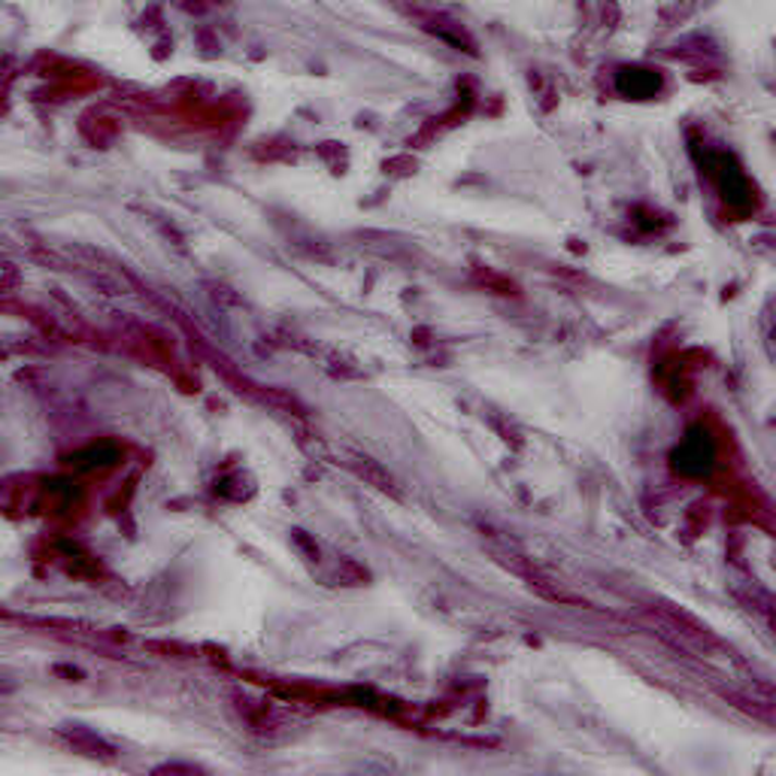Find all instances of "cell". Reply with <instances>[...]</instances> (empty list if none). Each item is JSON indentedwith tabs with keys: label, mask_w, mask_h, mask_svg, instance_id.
Listing matches in <instances>:
<instances>
[{
	"label": "cell",
	"mask_w": 776,
	"mask_h": 776,
	"mask_svg": "<svg viewBox=\"0 0 776 776\" xmlns=\"http://www.w3.org/2000/svg\"><path fill=\"white\" fill-rule=\"evenodd\" d=\"M701 170L706 173V180L716 185L722 204L737 215H749L755 210V188L749 183L747 170L740 168L731 152L725 149H704L701 152Z\"/></svg>",
	"instance_id": "6da1fadb"
},
{
	"label": "cell",
	"mask_w": 776,
	"mask_h": 776,
	"mask_svg": "<svg viewBox=\"0 0 776 776\" xmlns=\"http://www.w3.org/2000/svg\"><path fill=\"white\" fill-rule=\"evenodd\" d=\"M716 465V440L706 428H692L674 452V467L686 477H706Z\"/></svg>",
	"instance_id": "7a4b0ae2"
},
{
	"label": "cell",
	"mask_w": 776,
	"mask_h": 776,
	"mask_svg": "<svg viewBox=\"0 0 776 776\" xmlns=\"http://www.w3.org/2000/svg\"><path fill=\"white\" fill-rule=\"evenodd\" d=\"M662 73L650 71V67H621L616 73V91L621 98L631 100H650L662 91Z\"/></svg>",
	"instance_id": "3957f363"
},
{
	"label": "cell",
	"mask_w": 776,
	"mask_h": 776,
	"mask_svg": "<svg viewBox=\"0 0 776 776\" xmlns=\"http://www.w3.org/2000/svg\"><path fill=\"white\" fill-rule=\"evenodd\" d=\"M58 735L67 740V747L73 749V752H79V755H85V759H100V762H113L115 759V749L103 740L100 735H95V731H88V728H79V725H64Z\"/></svg>",
	"instance_id": "277c9868"
},
{
	"label": "cell",
	"mask_w": 776,
	"mask_h": 776,
	"mask_svg": "<svg viewBox=\"0 0 776 776\" xmlns=\"http://www.w3.org/2000/svg\"><path fill=\"white\" fill-rule=\"evenodd\" d=\"M149 776H212V774L207 771V767H200V764H192V762H161L149 771Z\"/></svg>",
	"instance_id": "5b68a950"
}]
</instances>
